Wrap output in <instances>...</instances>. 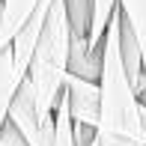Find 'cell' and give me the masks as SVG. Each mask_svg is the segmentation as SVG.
Returning <instances> with one entry per match:
<instances>
[{
  "label": "cell",
  "mask_w": 146,
  "mask_h": 146,
  "mask_svg": "<svg viewBox=\"0 0 146 146\" xmlns=\"http://www.w3.org/2000/svg\"><path fill=\"white\" fill-rule=\"evenodd\" d=\"M96 146H143L140 140V98L128 84L119 57V9H113L102 36L98 63V119Z\"/></svg>",
  "instance_id": "cell-1"
},
{
  "label": "cell",
  "mask_w": 146,
  "mask_h": 146,
  "mask_svg": "<svg viewBox=\"0 0 146 146\" xmlns=\"http://www.w3.org/2000/svg\"><path fill=\"white\" fill-rule=\"evenodd\" d=\"M69 48H72L69 15H66L63 0H54L48 6V15L42 21L39 39L27 63V75H24L33 104H36V116L45 131H54V104L63 92V78L69 72Z\"/></svg>",
  "instance_id": "cell-2"
},
{
  "label": "cell",
  "mask_w": 146,
  "mask_h": 146,
  "mask_svg": "<svg viewBox=\"0 0 146 146\" xmlns=\"http://www.w3.org/2000/svg\"><path fill=\"white\" fill-rule=\"evenodd\" d=\"M63 96H66V108H69L72 125L96 128V119H98V81H90V78L66 72Z\"/></svg>",
  "instance_id": "cell-3"
},
{
  "label": "cell",
  "mask_w": 146,
  "mask_h": 146,
  "mask_svg": "<svg viewBox=\"0 0 146 146\" xmlns=\"http://www.w3.org/2000/svg\"><path fill=\"white\" fill-rule=\"evenodd\" d=\"M51 3H54V0H39L36 9H33V15L27 18V24H24V27L15 33V39L9 42L12 66H15L18 78L27 75V63H30V54H33V45H36V39H39V30H42V21H45V15H48Z\"/></svg>",
  "instance_id": "cell-4"
},
{
  "label": "cell",
  "mask_w": 146,
  "mask_h": 146,
  "mask_svg": "<svg viewBox=\"0 0 146 146\" xmlns=\"http://www.w3.org/2000/svg\"><path fill=\"white\" fill-rule=\"evenodd\" d=\"M39 0H3V12H0V48H9L15 33L27 24Z\"/></svg>",
  "instance_id": "cell-5"
},
{
  "label": "cell",
  "mask_w": 146,
  "mask_h": 146,
  "mask_svg": "<svg viewBox=\"0 0 146 146\" xmlns=\"http://www.w3.org/2000/svg\"><path fill=\"white\" fill-rule=\"evenodd\" d=\"M0 12H3V0H0ZM18 84H21V78L15 75V66H12V51L0 48V125L6 122V110H9V102Z\"/></svg>",
  "instance_id": "cell-6"
},
{
  "label": "cell",
  "mask_w": 146,
  "mask_h": 146,
  "mask_svg": "<svg viewBox=\"0 0 146 146\" xmlns=\"http://www.w3.org/2000/svg\"><path fill=\"white\" fill-rule=\"evenodd\" d=\"M113 9H116V0H90V30H87L90 51L102 48V36H104V27H108Z\"/></svg>",
  "instance_id": "cell-7"
},
{
  "label": "cell",
  "mask_w": 146,
  "mask_h": 146,
  "mask_svg": "<svg viewBox=\"0 0 146 146\" xmlns=\"http://www.w3.org/2000/svg\"><path fill=\"white\" fill-rule=\"evenodd\" d=\"M119 12H122L125 24L131 27L137 39V48H140V54L146 51V0H116Z\"/></svg>",
  "instance_id": "cell-8"
},
{
  "label": "cell",
  "mask_w": 146,
  "mask_h": 146,
  "mask_svg": "<svg viewBox=\"0 0 146 146\" xmlns=\"http://www.w3.org/2000/svg\"><path fill=\"white\" fill-rule=\"evenodd\" d=\"M0 146H27V140L21 137V131H18L9 119L0 125Z\"/></svg>",
  "instance_id": "cell-9"
},
{
  "label": "cell",
  "mask_w": 146,
  "mask_h": 146,
  "mask_svg": "<svg viewBox=\"0 0 146 146\" xmlns=\"http://www.w3.org/2000/svg\"><path fill=\"white\" fill-rule=\"evenodd\" d=\"M140 140L146 146V104L143 102H140Z\"/></svg>",
  "instance_id": "cell-10"
}]
</instances>
